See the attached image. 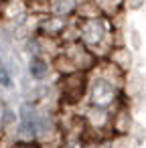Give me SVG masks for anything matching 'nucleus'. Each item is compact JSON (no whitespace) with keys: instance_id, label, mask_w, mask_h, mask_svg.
<instances>
[{"instance_id":"6","label":"nucleus","mask_w":146,"mask_h":148,"mask_svg":"<svg viewBox=\"0 0 146 148\" xmlns=\"http://www.w3.org/2000/svg\"><path fill=\"white\" fill-rule=\"evenodd\" d=\"M91 2L97 6L99 12H114L124 0H91Z\"/></svg>"},{"instance_id":"1","label":"nucleus","mask_w":146,"mask_h":148,"mask_svg":"<svg viewBox=\"0 0 146 148\" xmlns=\"http://www.w3.org/2000/svg\"><path fill=\"white\" fill-rule=\"evenodd\" d=\"M77 43H81L93 57L101 53V49H112V25L104 14L79 18L77 23Z\"/></svg>"},{"instance_id":"4","label":"nucleus","mask_w":146,"mask_h":148,"mask_svg":"<svg viewBox=\"0 0 146 148\" xmlns=\"http://www.w3.org/2000/svg\"><path fill=\"white\" fill-rule=\"evenodd\" d=\"M47 71H49V65H47V61H45L43 57H33V59H31V63H29V73H31V77H33L35 81H43L45 75H47Z\"/></svg>"},{"instance_id":"3","label":"nucleus","mask_w":146,"mask_h":148,"mask_svg":"<svg viewBox=\"0 0 146 148\" xmlns=\"http://www.w3.org/2000/svg\"><path fill=\"white\" fill-rule=\"evenodd\" d=\"M49 14L53 16H61V18H69L71 14L77 12L79 8V0H49Z\"/></svg>"},{"instance_id":"5","label":"nucleus","mask_w":146,"mask_h":148,"mask_svg":"<svg viewBox=\"0 0 146 148\" xmlns=\"http://www.w3.org/2000/svg\"><path fill=\"white\" fill-rule=\"evenodd\" d=\"M12 85H14V79H12L10 65H6L2 59H0V87H2V89H10Z\"/></svg>"},{"instance_id":"2","label":"nucleus","mask_w":146,"mask_h":148,"mask_svg":"<svg viewBox=\"0 0 146 148\" xmlns=\"http://www.w3.org/2000/svg\"><path fill=\"white\" fill-rule=\"evenodd\" d=\"M87 93V77L85 73H69L59 81V97L65 106H77Z\"/></svg>"}]
</instances>
